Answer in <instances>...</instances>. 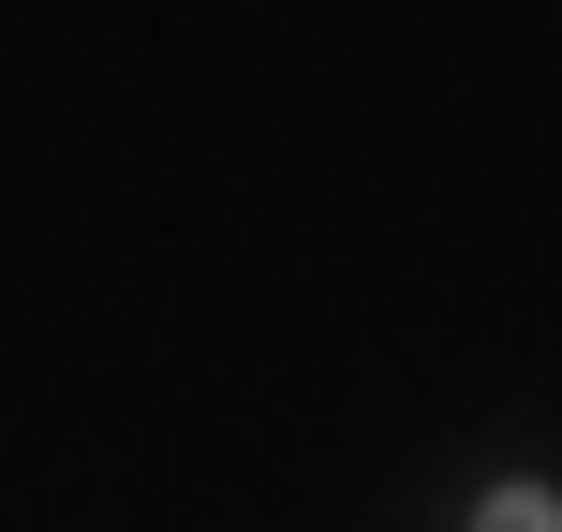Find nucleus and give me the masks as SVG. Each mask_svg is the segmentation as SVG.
I'll list each match as a JSON object with an SVG mask.
<instances>
[{
	"label": "nucleus",
	"mask_w": 562,
	"mask_h": 532,
	"mask_svg": "<svg viewBox=\"0 0 562 532\" xmlns=\"http://www.w3.org/2000/svg\"><path fill=\"white\" fill-rule=\"evenodd\" d=\"M474 532H562V518H548V488H488V518H474Z\"/></svg>",
	"instance_id": "1"
}]
</instances>
